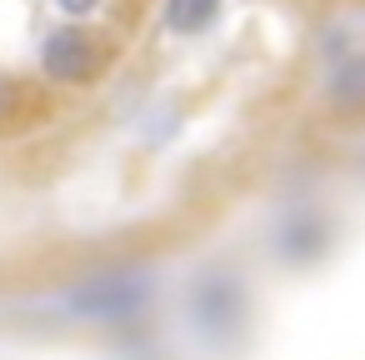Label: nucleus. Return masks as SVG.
I'll return each instance as SVG.
<instances>
[{"label":"nucleus","instance_id":"nucleus-1","mask_svg":"<svg viewBox=\"0 0 365 360\" xmlns=\"http://www.w3.org/2000/svg\"><path fill=\"white\" fill-rule=\"evenodd\" d=\"M41 71L56 86H81L96 76V41L81 26H56L41 46Z\"/></svg>","mask_w":365,"mask_h":360},{"label":"nucleus","instance_id":"nucleus-2","mask_svg":"<svg viewBox=\"0 0 365 360\" xmlns=\"http://www.w3.org/2000/svg\"><path fill=\"white\" fill-rule=\"evenodd\" d=\"M145 300V285L130 280V275H106V280H91L81 295H71V310L81 315H96V320H115L125 310H135Z\"/></svg>","mask_w":365,"mask_h":360},{"label":"nucleus","instance_id":"nucleus-3","mask_svg":"<svg viewBox=\"0 0 365 360\" xmlns=\"http://www.w3.org/2000/svg\"><path fill=\"white\" fill-rule=\"evenodd\" d=\"M215 16H220V0H165V11H160L170 36H200L215 26Z\"/></svg>","mask_w":365,"mask_h":360},{"label":"nucleus","instance_id":"nucleus-4","mask_svg":"<svg viewBox=\"0 0 365 360\" xmlns=\"http://www.w3.org/2000/svg\"><path fill=\"white\" fill-rule=\"evenodd\" d=\"M325 96L335 101V106H365V56H350L330 81H325Z\"/></svg>","mask_w":365,"mask_h":360},{"label":"nucleus","instance_id":"nucleus-5","mask_svg":"<svg viewBox=\"0 0 365 360\" xmlns=\"http://www.w3.org/2000/svg\"><path fill=\"white\" fill-rule=\"evenodd\" d=\"M56 6L66 16H91V11H101V0H56Z\"/></svg>","mask_w":365,"mask_h":360},{"label":"nucleus","instance_id":"nucleus-6","mask_svg":"<svg viewBox=\"0 0 365 360\" xmlns=\"http://www.w3.org/2000/svg\"><path fill=\"white\" fill-rule=\"evenodd\" d=\"M0 110H6V86H0Z\"/></svg>","mask_w":365,"mask_h":360}]
</instances>
